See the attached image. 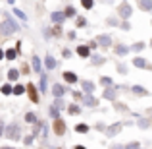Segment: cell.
Listing matches in <instances>:
<instances>
[{
  "label": "cell",
  "instance_id": "1",
  "mask_svg": "<svg viewBox=\"0 0 152 149\" xmlns=\"http://www.w3.org/2000/svg\"><path fill=\"white\" fill-rule=\"evenodd\" d=\"M15 29H18V25H15V23L12 21V19H6V21H4V25H2V33H4V35L14 33Z\"/></svg>",
  "mask_w": 152,
  "mask_h": 149
},
{
  "label": "cell",
  "instance_id": "2",
  "mask_svg": "<svg viewBox=\"0 0 152 149\" xmlns=\"http://www.w3.org/2000/svg\"><path fill=\"white\" fill-rule=\"evenodd\" d=\"M6 136L10 139H18L19 138V128H18V124H12V126L6 130Z\"/></svg>",
  "mask_w": 152,
  "mask_h": 149
},
{
  "label": "cell",
  "instance_id": "3",
  "mask_svg": "<svg viewBox=\"0 0 152 149\" xmlns=\"http://www.w3.org/2000/svg\"><path fill=\"white\" fill-rule=\"evenodd\" d=\"M118 12H119V16H121L123 19H127V18L131 16V12H133V10H131V6H129V4H121Z\"/></svg>",
  "mask_w": 152,
  "mask_h": 149
},
{
  "label": "cell",
  "instance_id": "4",
  "mask_svg": "<svg viewBox=\"0 0 152 149\" xmlns=\"http://www.w3.org/2000/svg\"><path fill=\"white\" fill-rule=\"evenodd\" d=\"M27 93H29V99L33 101V103H39V93H37V89H35L33 83H29V85H27Z\"/></svg>",
  "mask_w": 152,
  "mask_h": 149
},
{
  "label": "cell",
  "instance_id": "5",
  "mask_svg": "<svg viewBox=\"0 0 152 149\" xmlns=\"http://www.w3.org/2000/svg\"><path fill=\"white\" fill-rule=\"evenodd\" d=\"M54 132H56L58 136H62L64 132H66V124H64V120L56 118V122H54Z\"/></svg>",
  "mask_w": 152,
  "mask_h": 149
},
{
  "label": "cell",
  "instance_id": "6",
  "mask_svg": "<svg viewBox=\"0 0 152 149\" xmlns=\"http://www.w3.org/2000/svg\"><path fill=\"white\" fill-rule=\"evenodd\" d=\"M139 6H141V10L150 12L152 10V0H139Z\"/></svg>",
  "mask_w": 152,
  "mask_h": 149
},
{
  "label": "cell",
  "instance_id": "7",
  "mask_svg": "<svg viewBox=\"0 0 152 149\" xmlns=\"http://www.w3.org/2000/svg\"><path fill=\"white\" fill-rule=\"evenodd\" d=\"M64 79H66L67 83H75L77 82V76H75L73 72H64Z\"/></svg>",
  "mask_w": 152,
  "mask_h": 149
},
{
  "label": "cell",
  "instance_id": "8",
  "mask_svg": "<svg viewBox=\"0 0 152 149\" xmlns=\"http://www.w3.org/2000/svg\"><path fill=\"white\" fill-rule=\"evenodd\" d=\"M50 18H52V21L60 23V21H64V19H66V14H62V12H54V14H52Z\"/></svg>",
  "mask_w": 152,
  "mask_h": 149
},
{
  "label": "cell",
  "instance_id": "9",
  "mask_svg": "<svg viewBox=\"0 0 152 149\" xmlns=\"http://www.w3.org/2000/svg\"><path fill=\"white\" fill-rule=\"evenodd\" d=\"M91 49H89V47H85V45H81V47H79V49H77V54L79 56H83V58H87V56H89L91 54V52H89Z\"/></svg>",
  "mask_w": 152,
  "mask_h": 149
},
{
  "label": "cell",
  "instance_id": "10",
  "mask_svg": "<svg viewBox=\"0 0 152 149\" xmlns=\"http://www.w3.org/2000/svg\"><path fill=\"white\" fill-rule=\"evenodd\" d=\"M98 43H100L102 47H110V43H112V39L108 37V35H100L98 37Z\"/></svg>",
  "mask_w": 152,
  "mask_h": 149
},
{
  "label": "cell",
  "instance_id": "11",
  "mask_svg": "<svg viewBox=\"0 0 152 149\" xmlns=\"http://www.w3.org/2000/svg\"><path fill=\"white\" fill-rule=\"evenodd\" d=\"M131 49L129 47H125V45H118V49H115V54H119V56H123V54H127Z\"/></svg>",
  "mask_w": 152,
  "mask_h": 149
},
{
  "label": "cell",
  "instance_id": "12",
  "mask_svg": "<svg viewBox=\"0 0 152 149\" xmlns=\"http://www.w3.org/2000/svg\"><path fill=\"white\" fill-rule=\"evenodd\" d=\"M52 93H54L56 97H62V95H64V87L60 85V83H56V85L52 87Z\"/></svg>",
  "mask_w": 152,
  "mask_h": 149
},
{
  "label": "cell",
  "instance_id": "13",
  "mask_svg": "<svg viewBox=\"0 0 152 149\" xmlns=\"http://www.w3.org/2000/svg\"><path fill=\"white\" fill-rule=\"evenodd\" d=\"M45 64H46V68H48V70H54V68H56V60L52 58V56H46Z\"/></svg>",
  "mask_w": 152,
  "mask_h": 149
},
{
  "label": "cell",
  "instance_id": "14",
  "mask_svg": "<svg viewBox=\"0 0 152 149\" xmlns=\"http://www.w3.org/2000/svg\"><path fill=\"white\" fill-rule=\"evenodd\" d=\"M133 64H135L137 68H150V66H146V60H142V58H135Z\"/></svg>",
  "mask_w": 152,
  "mask_h": 149
},
{
  "label": "cell",
  "instance_id": "15",
  "mask_svg": "<svg viewBox=\"0 0 152 149\" xmlns=\"http://www.w3.org/2000/svg\"><path fill=\"white\" fill-rule=\"evenodd\" d=\"M31 64H33V70L35 72H41V60H39L37 56H33V62H31Z\"/></svg>",
  "mask_w": 152,
  "mask_h": 149
},
{
  "label": "cell",
  "instance_id": "16",
  "mask_svg": "<svg viewBox=\"0 0 152 149\" xmlns=\"http://www.w3.org/2000/svg\"><path fill=\"white\" fill-rule=\"evenodd\" d=\"M75 130L81 132V134H87V132H89V126H87V124H77V126H75Z\"/></svg>",
  "mask_w": 152,
  "mask_h": 149
},
{
  "label": "cell",
  "instance_id": "17",
  "mask_svg": "<svg viewBox=\"0 0 152 149\" xmlns=\"http://www.w3.org/2000/svg\"><path fill=\"white\" fill-rule=\"evenodd\" d=\"M8 78H10L12 82H15V79L19 78V72L18 70H10V72H8Z\"/></svg>",
  "mask_w": 152,
  "mask_h": 149
},
{
  "label": "cell",
  "instance_id": "18",
  "mask_svg": "<svg viewBox=\"0 0 152 149\" xmlns=\"http://www.w3.org/2000/svg\"><path fill=\"white\" fill-rule=\"evenodd\" d=\"M83 89H85V91H89V93H91V91H94V85H93L91 82H83Z\"/></svg>",
  "mask_w": 152,
  "mask_h": 149
},
{
  "label": "cell",
  "instance_id": "19",
  "mask_svg": "<svg viewBox=\"0 0 152 149\" xmlns=\"http://www.w3.org/2000/svg\"><path fill=\"white\" fill-rule=\"evenodd\" d=\"M79 112H81V108L77 105H69V114H79Z\"/></svg>",
  "mask_w": 152,
  "mask_h": 149
},
{
  "label": "cell",
  "instance_id": "20",
  "mask_svg": "<svg viewBox=\"0 0 152 149\" xmlns=\"http://www.w3.org/2000/svg\"><path fill=\"white\" fill-rule=\"evenodd\" d=\"M93 2H94V0H81L83 8H87V10H91V8H93Z\"/></svg>",
  "mask_w": 152,
  "mask_h": 149
},
{
  "label": "cell",
  "instance_id": "21",
  "mask_svg": "<svg viewBox=\"0 0 152 149\" xmlns=\"http://www.w3.org/2000/svg\"><path fill=\"white\" fill-rule=\"evenodd\" d=\"M23 91H25V87H23V85H15L14 87V95H21Z\"/></svg>",
  "mask_w": 152,
  "mask_h": 149
},
{
  "label": "cell",
  "instance_id": "22",
  "mask_svg": "<svg viewBox=\"0 0 152 149\" xmlns=\"http://www.w3.org/2000/svg\"><path fill=\"white\" fill-rule=\"evenodd\" d=\"M133 91H135L137 95H146V89H142V87H139V85H135Z\"/></svg>",
  "mask_w": 152,
  "mask_h": 149
},
{
  "label": "cell",
  "instance_id": "23",
  "mask_svg": "<svg viewBox=\"0 0 152 149\" xmlns=\"http://www.w3.org/2000/svg\"><path fill=\"white\" fill-rule=\"evenodd\" d=\"M6 58H8V60H14V58H15V49H10V50H8V52H6Z\"/></svg>",
  "mask_w": 152,
  "mask_h": 149
},
{
  "label": "cell",
  "instance_id": "24",
  "mask_svg": "<svg viewBox=\"0 0 152 149\" xmlns=\"http://www.w3.org/2000/svg\"><path fill=\"white\" fill-rule=\"evenodd\" d=\"M118 132H119V124H114V126H112V130H108V134L114 136V134H118Z\"/></svg>",
  "mask_w": 152,
  "mask_h": 149
},
{
  "label": "cell",
  "instance_id": "25",
  "mask_svg": "<svg viewBox=\"0 0 152 149\" xmlns=\"http://www.w3.org/2000/svg\"><path fill=\"white\" fill-rule=\"evenodd\" d=\"M25 120H27V122H37V118H35V114H31V112H27V114H25Z\"/></svg>",
  "mask_w": 152,
  "mask_h": 149
},
{
  "label": "cell",
  "instance_id": "26",
  "mask_svg": "<svg viewBox=\"0 0 152 149\" xmlns=\"http://www.w3.org/2000/svg\"><path fill=\"white\" fill-rule=\"evenodd\" d=\"M2 93L4 95H10V93H14V89H12L10 85H2Z\"/></svg>",
  "mask_w": 152,
  "mask_h": 149
},
{
  "label": "cell",
  "instance_id": "27",
  "mask_svg": "<svg viewBox=\"0 0 152 149\" xmlns=\"http://www.w3.org/2000/svg\"><path fill=\"white\" fill-rule=\"evenodd\" d=\"M131 49H133V50H142V49H145V45H142V43H135Z\"/></svg>",
  "mask_w": 152,
  "mask_h": 149
},
{
  "label": "cell",
  "instance_id": "28",
  "mask_svg": "<svg viewBox=\"0 0 152 149\" xmlns=\"http://www.w3.org/2000/svg\"><path fill=\"white\" fill-rule=\"evenodd\" d=\"M104 97H106V99H114V97H115V93H114L112 89H108L106 93H104Z\"/></svg>",
  "mask_w": 152,
  "mask_h": 149
},
{
  "label": "cell",
  "instance_id": "29",
  "mask_svg": "<svg viewBox=\"0 0 152 149\" xmlns=\"http://www.w3.org/2000/svg\"><path fill=\"white\" fill-rule=\"evenodd\" d=\"M102 62H104L102 56H93V64H102Z\"/></svg>",
  "mask_w": 152,
  "mask_h": 149
},
{
  "label": "cell",
  "instance_id": "30",
  "mask_svg": "<svg viewBox=\"0 0 152 149\" xmlns=\"http://www.w3.org/2000/svg\"><path fill=\"white\" fill-rule=\"evenodd\" d=\"M67 16H75V10H73V8H66V18H67Z\"/></svg>",
  "mask_w": 152,
  "mask_h": 149
},
{
  "label": "cell",
  "instance_id": "31",
  "mask_svg": "<svg viewBox=\"0 0 152 149\" xmlns=\"http://www.w3.org/2000/svg\"><path fill=\"white\" fill-rule=\"evenodd\" d=\"M85 23H87L85 18H77V25H79V27H85Z\"/></svg>",
  "mask_w": 152,
  "mask_h": 149
},
{
  "label": "cell",
  "instance_id": "32",
  "mask_svg": "<svg viewBox=\"0 0 152 149\" xmlns=\"http://www.w3.org/2000/svg\"><path fill=\"white\" fill-rule=\"evenodd\" d=\"M100 82L104 83V85H112V79H110V78H102Z\"/></svg>",
  "mask_w": 152,
  "mask_h": 149
},
{
  "label": "cell",
  "instance_id": "33",
  "mask_svg": "<svg viewBox=\"0 0 152 149\" xmlns=\"http://www.w3.org/2000/svg\"><path fill=\"white\" fill-rule=\"evenodd\" d=\"M50 114L54 116V118H58V110H56V107H50Z\"/></svg>",
  "mask_w": 152,
  "mask_h": 149
},
{
  "label": "cell",
  "instance_id": "34",
  "mask_svg": "<svg viewBox=\"0 0 152 149\" xmlns=\"http://www.w3.org/2000/svg\"><path fill=\"white\" fill-rule=\"evenodd\" d=\"M85 103H87V105H91V107H93V105H96V101H94V99H91V97H87V99H85Z\"/></svg>",
  "mask_w": 152,
  "mask_h": 149
},
{
  "label": "cell",
  "instance_id": "35",
  "mask_svg": "<svg viewBox=\"0 0 152 149\" xmlns=\"http://www.w3.org/2000/svg\"><path fill=\"white\" fill-rule=\"evenodd\" d=\"M41 89H42V91H46V78H42V79H41Z\"/></svg>",
  "mask_w": 152,
  "mask_h": 149
},
{
  "label": "cell",
  "instance_id": "36",
  "mask_svg": "<svg viewBox=\"0 0 152 149\" xmlns=\"http://www.w3.org/2000/svg\"><path fill=\"white\" fill-rule=\"evenodd\" d=\"M31 143H33V136H27L25 138V145H31Z\"/></svg>",
  "mask_w": 152,
  "mask_h": 149
},
{
  "label": "cell",
  "instance_id": "37",
  "mask_svg": "<svg viewBox=\"0 0 152 149\" xmlns=\"http://www.w3.org/2000/svg\"><path fill=\"white\" fill-rule=\"evenodd\" d=\"M15 16H18V18H21V19H25V14H23V12H19V10H15Z\"/></svg>",
  "mask_w": 152,
  "mask_h": 149
},
{
  "label": "cell",
  "instance_id": "38",
  "mask_svg": "<svg viewBox=\"0 0 152 149\" xmlns=\"http://www.w3.org/2000/svg\"><path fill=\"white\" fill-rule=\"evenodd\" d=\"M4 134V122H2V118H0V136Z\"/></svg>",
  "mask_w": 152,
  "mask_h": 149
},
{
  "label": "cell",
  "instance_id": "39",
  "mask_svg": "<svg viewBox=\"0 0 152 149\" xmlns=\"http://www.w3.org/2000/svg\"><path fill=\"white\" fill-rule=\"evenodd\" d=\"M4 56H6V54H4V50H2V49H0V60H2V58H4Z\"/></svg>",
  "mask_w": 152,
  "mask_h": 149
},
{
  "label": "cell",
  "instance_id": "40",
  "mask_svg": "<svg viewBox=\"0 0 152 149\" xmlns=\"http://www.w3.org/2000/svg\"><path fill=\"white\" fill-rule=\"evenodd\" d=\"M75 149H85V147H81V145H77V147H75Z\"/></svg>",
  "mask_w": 152,
  "mask_h": 149
},
{
  "label": "cell",
  "instance_id": "41",
  "mask_svg": "<svg viewBox=\"0 0 152 149\" xmlns=\"http://www.w3.org/2000/svg\"><path fill=\"white\" fill-rule=\"evenodd\" d=\"M2 149H14V147H2Z\"/></svg>",
  "mask_w": 152,
  "mask_h": 149
},
{
  "label": "cell",
  "instance_id": "42",
  "mask_svg": "<svg viewBox=\"0 0 152 149\" xmlns=\"http://www.w3.org/2000/svg\"><path fill=\"white\" fill-rule=\"evenodd\" d=\"M8 2H10V4H14V0H8Z\"/></svg>",
  "mask_w": 152,
  "mask_h": 149
},
{
  "label": "cell",
  "instance_id": "43",
  "mask_svg": "<svg viewBox=\"0 0 152 149\" xmlns=\"http://www.w3.org/2000/svg\"><path fill=\"white\" fill-rule=\"evenodd\" d=\"M150 47H152V41H150Z\"/></svg>",
  "mask_w": 152,
  "mask_h": 149
}]
</instances>
